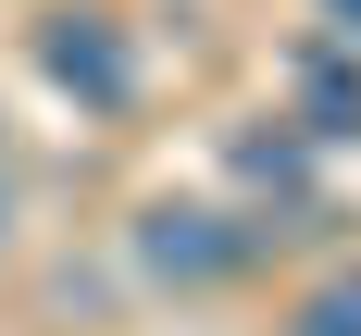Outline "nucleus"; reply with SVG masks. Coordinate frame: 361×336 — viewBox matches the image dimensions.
Wrapping results in <instances>:
<instances>
[{
  "mask_svg": "<svg viewBox=\"0 0 361 336\" xmlns=\"http://www.w3.org/2000/svg\"><path fill=\"white\" fill-rule=\"evenodd\" d=\"M37 75L63 87V100H87V112H125L137 100V50H125V25L112 13H37Z\"/></svg>",
  "mask_w": 361,
  "mask_h": 336,
  "instance_id": "obj_1",
  "label": "nucleus"
},
{
  "mask_svg": "<svg viewBox=\"0 0 361 336\" xmlns=\"http://www.w3.org/2000/svg\"><path fill=\"white\" fill-rule=\"evenodd\" d=\"M137 261L162 274V287H212V274H237L250 261V224H224V212H137Z\"/></svg>",
  "mask_w": 361,
  "mask_h": 336,
  "instance_id": "obj_2",
  "label": "nucleus"
},
{
  "mask_svg": "<svg viewBox=\"0 0 361 336\" xmlns=\"http://www.w3.org/2000/svg\"><path fill=\"white\" fill-rule=\"evenodd\" d=\"M287 336H361V261H349V274H324V287L299 299V311H287Z\"/></svg>",
  "mask_w": 361,
  "mask_h": 336,
  "instance_id": "obj_3",
  "label": "nucleus"
},
{
  "mask_svg": "<svg viewBox=\"0 0 361 336\" xmlns=\"http://www.w3.org/2000/svg\"><path fill=\"white\" fill-rule=\"evenodd\" d=\"M299 100H312V137H361V87H349L336 63H312V75H299Z\"/></svg>",
  "mask_w": 361,
  "mask_h": 336,
  "instance_id": "obj_4",
  "label": "nucleus"
},
{
  "mask_svg": "<svg viewBox=\"0 0 361 336\" xmlns=\"http://www.w3.org/2000/svg\"><path fill=\"white\" fill-rule=\"evenodd\" d=\"M324 25H336V37H349V50H361V0H324Z\"/></svg>",
  "mask_w": 361,
  "mask_h": 336,
  "instance_id": "obj_5",
  "label": "nucleus"
}]
</instances>
